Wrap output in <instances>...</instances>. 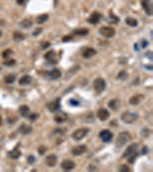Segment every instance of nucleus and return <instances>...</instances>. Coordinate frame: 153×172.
Returning a JSON list of instances; mask_svg holds the SVG:
<instances>
[{
	"instance_id": "obj_1",
	"label": "nucleus",
	"mask_w": 153,
	"mask_h": 172,
	"mask_svg": "<svg viewBox=\"0 0 153 172\" xmlns=\"http://www.w3.org/2000/svg\"><path fill=\"white\" fill-rule=\"evenodd\" d=\"M132 136L130 133L128 132H122L119 134L118 137L116 140V146L118 148H120L131 141Z\"/></svg>"
},
{
	"instance_id": "obj_2",
	"label": "nucleus",
	"mask_w": 153,
	"mask_h": 172,
	"mask_svg": "<svg viewBox=\"0 0 153 172\" xmlns=\"http://www.w3.org/2000/svg\"><path fill=\"white\" fill-rule=\"evenodd\" d=\"M139 115L136 113L126 111L121 115V120L126 124H132L138 119Z\"/></svg>"
},
{
	"instance_id": "obj_3",
	"label": "nucleus",
	"mask_w": 153,
	"mask_h": 172,
	"mask_svg": "<svg viewBox=\"0 0 153 172\" xmlns=\"http://www.w3.org/2000/svg\"><path fill=\"white\" fill-rule=\"evenodd\" d=\"M90 132V129L88 128H80V129L75 130L71 134V138L75 141H81Z\"/></svg>"
},
{
	"instance_id": "obj_4",
	"label": "nucleus",
	"mask_w": 153,
	"mask_h": 172,
	"mask_svg": "<svg viewBox=\"0 0 153 172\" xmlns=\"http://www.w3.org/2000/svg\"><path fill=\"white\" fill-rule=\"evenodd\" d=\"M107 87L105 80L101 77L96 78L94 82V89L97 94H102Z\"/></svg>"
},
{
	"instance_id": "obj_5",
	"label": "nucleus",
	"mask_w": 153,
	"mask_h": 172,
	"mask_svg": "<svg viewBox=\"0 0 153 172\" xmlns=\"http://www.w3.org/2000/svg\"><path fill=\"white\" fill-rule=\"evenodd\" d=\"M99 33L101 35H103V37L107 38H113L116 34V30L113 28V27L109 26H103L101 27L100 30H99Z\"/></svg>"
},
{
	"instance_id": "obj_6",
	"label": "nucleus",
	"mask_w": 153,
	"mask_h": 172,
	"mask_svg": "<svg viewBox=\"0 0 153 172\" xmlns=\"http://www.w3.org/2000/svg\"><path fill=\"white\" fill-rule=\"evenodd\" d=\"M47 108L51 113H55L61 109V98L57 97L55 100L48 102Z\"/></svg>"
},
{
	"instance_id": "obj_7",
	"label": "nucleus",
	"mask_w": 153,
	"mask_h": 172,
	"mask_svg": "<svg viewBox=\"0 0 153 172\" xmlns=\"http://www.w3.org/2000/svg\"><path fill=\"white\" fill-rule=\"evenodd\" d=\"M99 136L100 138V139L105 143H109L112 141L113 138V134L108 129H103L100 131L99 133Z\"/></svg>"
},
{
	"instance_id": "obj_8",
	"label": "nucleus",
	"mask_w": 153,
	"mask_h": 172,
	"mask_svg": "<svg viewBox=\"0 0 153 172\" xmlns=\"http://www.w3.org/2000/svg\"><path fill=\"white\" fill-rule=\"evenodd\" d=\"M138 147H139V145H138L137 143H133L132 145L128 146L126 151H125V152L123 153V155H122V158H128L131 155L136 154L137 152Z\"/></svg>"
},
{
	"instance_id": "obj_9",
	"label": "nucleus",
	"mask_w": 153,
	"mask_h": 172,
	"mask_svg": "<svg viewBox=\"0 0 153 172\" xmlns=\"http://www.w3.org/2000/svg\"><path fill=\"white\" fill-rule=\"evenodd\" d=\"M68 119V115L66 113L63 111H61V110H57L56 114H55V117H54V119L57 123H63V122H66Z\"/></svg>"
},
{
	"instance_id": "obj_10",
	"label": "nucleus",
	"mask_w": 153,
	"mask_h": 172,
	"mask_svg": "<svg viewBox=\"0 0 153 172\" xmlns=\"http://www.w3.org/2000/svg\"><path fill=\"white\" fill-rule=\"evenodd\" d=\"M61 166L64 171H68L73 170V169L75 168L76 164H75L72 160L66 159V160H64V161L61 162Z\"/></svg>"
},
{
	"instance_id": "obj_11",
	"label": "nucleus",
	"mask_w": 153,
	"mask_h": 172,
	"mask_svg": "<svg viewBox=\"0 0 153 172\" xmlns=\"http://www.w3.org/2000/svg\"><path fill=\"white\" fill-rule=\"evenodd\" d=\"M141 4L145 13L149 16H152V4L151 0H142Z\"/></svg>"
},
{
	"instance_id": "obj_12",
	"label": "nucleus",
	"mask_w": 153,
	"mask_h": 172,
	"mask_svg": "<svg viewBox=\"0 0 153 172\" xmlns=\"http://www.w3.org/2000/svg\"><path fill=\"white\" fill-rule=\"evenodd\" d=\"M87 148L85 145H80L74 147L71 150V153L74 156H79V155L84 154L87 152Z\"/></svg>"
},
{
	"instance_id": "obj_13",
	"label": "nucleus",
	"mask_w": 153,
	"mask_h": 172,
	"mask_svg": "<svg viewBox=\"0 0 153 172\" xmlns=\"http://www.w3.org/2000/svg\"><path fill=\"white\" fill-rule=\"evenodd\" d=\"M110 113L105 108H100L98 109V111L96 113V116L100 121H106L109 119Z\"/></svg>"
},
{
	"instance_id": "obj_14",
	"label": "nucleus",
	"mask_w": 153,
	"mask_h": 172,
	"mask_svg": "<svg viewBox=\"0 0 153 172\" xmlns=\"http://www.w3.org/2000/svg\"><path fill=\"white\" fill-rule=\"evenodd\" d=\"M101 17H102V15L98 12L95 11L90 15V17L88 18L87 22L91 25H96L100 21Z\"/></svg>"
},
{
	"instance_id": "obj_15",
	"label": "nucleus",
	"mask_w": 153,
	"mask_h": 172,
	"mask_svg": "<svg viewBox=\"0 0 153 172\" xmlns=\"http://www.w3.org/2000/svg\"><path fill=\"white\" fill-rule=\"evenodd\" d=\"M57 157L54 154L48 155L45 158V164L49 168H53L57 164Z\"/></svg>"
},
{
	"instance_id": "obj_16",
	"label": "nucleus",
	"mask_w": 153,
	"mask_h": 172,
	"mask_svg": "<svg viewBox=\"0 0 153 172\" xmlns=\"http://www.w3.org/2000/svg\"><path fill=\"white\" fill-rule=\"evenodd\" d=\"M144 99L145 96L143 94H136L129 99V103L133 106H137L144 100Z\"/></svg>"
},
{
	"instance_id": "obj_17",
	"label": "nucleus",
	"mask_w": 153,
	"mask_h": 172,
	"mask_svg": "<svg viewBox=\"0 0 153 172\" xmlns=\"http://www.w3.org/2000/svg\"><path fill=\"white\" fill-rule=\"evenodd\" d=\"M56 52L54 50H51L50 51H48L44 55V58L47 60L48 62L52 63V64H55L57 63V59H56Z\"/></svg>"
},
{
	"instance_id": "obj_18",
	"label": "nucleus",
	"mask_w": 153,
	"mask_h": 172,
	"mask_svg": "<svg viewBox=\"0 0 153 172\" xmlns=\"http://www.w3.org/2000/svg\"><path fill=\"white\" fill-rule=\"evenodd\" d=\"M48 77L52 80V81H56L57 79H59L61 76V72L58 69H53L52 70H51L48 73Z\"/></svg>"
},
{
	"instance_id": "obj_19",
	"label": "nucleus",
	"mask_w": 153,
	"mask_h": 172,
	"mask_svg": "<svg viewBox=\"0 0 153 172\" xmlns=\"http://www.w3.org/2000/svg\"><path fill=\"white\" fill-rule=\"evenodd\" d=\"M96 54H97V51H96L94 48H87L83 51V57L86 59H88L92 57H94V55H96Z\"/></svg>"
},
{
	"instance_id": "obj_20",
	"label": "nucleus",
	"mask_w": 153,
	"mask_h": 172,
	"mask_svg": "<svg viewBox=\"0 0 153 172\" xmlns=\"http://www.w3.org/2000/svg\"><path fill=\"white\" fill-rule=\"evenodd\" d=\"M18 131L22 135H29L32 132V127L26 124H22L18 128Z\"/></svg>"
},
{
	"instance_id": "obj_21",
	"label": "nucleus",
	"mask_w": 153,
	"mask_h": 172,
	"mask_svg": "<svg viewBox=\"0 0 153 172\" xmlns=\"http://www.w3.org/2000/svg\"><path fill=\"white\" fill-rule=\"evenodd\" d=\"M21 155H22V152L19 150V147H18V146H16L14 149L9 152V156L12 159L19 158Z\"/></svg>"
},
{
	"instance_id": "obj_22",
	"label": "nucleus",
	"mask_w": 153,
	"mask_h": 172,
	"mask_svg": "<svg viewBox=\"0 0 153 172\" xmlns=\"http://www.w3.org/2000/svg\"><path fill=\"white\" fill-rule=\"evenodd\" d=\"M32 81V77L29 75H25V76H22L20 80L18 81V83L21 86H27L30 84Z\"/></svg>"
},
{
	"instance_id": "obj_23",
	"label": "nucleus",
	"mask_w": 153,
	"mask_h": 172,
	"mask_svg": "<svg viewBox=\"0 0 153 172\" xmlns=\"http://www.w3.org/2000/svg\"><path fill=\"white\" fill-rule=\"evenodd\" d=\"M120 106V101L118 99H113L108 102V106L112 110H117Z\"/></svg>"
},
{
	"instance_id": "obj_24",
	"label": "nucleus",
	"mask_w": 153,
	"mask_h": 172,
	"mask_svg": "<svg viewBox=\"0 0 153 172\" xmlns=\"http://www.w3.org/2000/svg\"><path fill=\"white\" fill-rule=\"evenodd\" d=\"M18 112H19L20 115H22V117H27L29 115V112H30V108L26 105H22L19 107Z\"/></svg>"
},
{
	"instance_id": "obj_25",
	"label": "nucleus",
	"mask_w": 153,
	"mask_h": 172,
	"mask_svg": "<svg viewBox=\"0 0 153 172\" xmlns=\"http://www.w3.org/2000/svg\"><path fill=\"white\" fill-rule=\"evenodd\" d=\"M125 22H126V24L128 26L132 27V28H135V27L138 26V24H139L137 20L133 17L126 18V20H125Z\"/></svg>"
},
{
	"instance_id": "obj_26",
	"label": "nucleus",
	"mask_w": 153,
	"mask_h": 172,
	"mask_svg": "<svg viewBox=\"0 0 153 172\" xmlns=\"http://www.w3.org/2000/svg\"><path fill=\"white\" fill-rule=\"evenodd\" d=\"M73 34L75 35H78V36H86L89 34V29L86 28L75 29L73 31Z\"/></svg>"
},
{
	"instance_id": "obj_27",
	"label": "nucleus",
	"mask_w": 153,
	"mask_h": 172,
	"mask_svg": "<svg viewBox=\"0 0 153 172\" xmlns=\"http://www.w3.org/2000/svg\"><path fill=\"white\" fill-rule=\"evenodd\" d=\"M20 26L23 28V29H29L32 26V22L31 20L29 18H25L20 22Z\"/></svg>"
},
{
	"instance_id": "obj_28",
	"label": "nucleus",
	"mask_w": 153,
	"mask_h": 172,
	"mask_svg": "<svg viewBox=\"0 0 153 172\" xmlns=\"http://www.w3.org/2000/svg\"><path fill=\"white\" fill-rule=\"evenodd\" d=\"M15 80H16V76L13 74H8V75H6V76H5L4 78V81L6 83H8V84L13 83L15 81Z\"/></svg>"
},
{
	"instance_id": "obj_29",
	"label": "nucleus",
	"mask_w": 153,
	"mask_h": 172,
	"mask_svg": "<svg viewBox=\"0 0 153 172\" xmlns=\"http://www.w3.org/2000/svg\"><path fill=\"white\" fill-rule=\"evenodd\" d=\"M13 39L17 42H22L25 39V35L19 31H15L13 34Z\"/></svg>"
},
{
	"instance_id": "obj_30",
	"label": "nucleus",
	"mask_w": 153,
	"mask_h": 172,
	"mask_svg": "<svg viewBox=\"0 0 153 172\" xmlns=\"http://www.w3.org/2000/svg\"><path fill=\"white\" fill-rule=\"evenodd\" d=\"M48 14H42V15L38 16L36 18V22L38 24H43L44 22H45L46 21H48Z\"/></svg>"
},
{
	"instance_id": "obj_31",
	"label": "nucleus",
	"mask_w": 153,
	"mask_h": 172,
	"mask_svg": "<svg viewBox=\"0 0 153 172\" xmlns=\"http://www.w3.org/2000/svg\"><path fill=\"white\" fill-rule=\"evenodd\" d=\"M120 21V18H119L117 16H116L115 15H113V13L109 14V23H113V24H116L117 22H119Z\"/></svg>"
},
{
	"instance_id": "obj_32",
	"label": "nucleus",
	"mask_w": 153,
	"mask_h": 172,
	"mask_svg": "<svg viewBox=\"0 0 153 172\" xmlns=\"http://www.w3.org/2000/svg\"><path fill=\"white\" fill-rule=\"evenodd\" d=\"M128 74H127L126 71H125V70H122V71H120V73L118 74V76H117V77H118L120 80H121V81H125L126 79L128 78Z\"/></svg>"
},
{
	"instance_id": "obj_33",
	"label": "nucleus",
	"mask_w": 153,
	"mask_h": 172,
	"mask_svg": "<svg viewBox=\"0 0 153 172\" xmlns=\"http://www.w3.org/2000/svg\"><path fill=\"white\" fill-rule=\"evenodd\" d=\"M13 54V51L11 50V49H6V50H5L3 52H2V57L3 58H8L9 56H11Z\"/></svg>"
},
{
	"instance_id": "obj_34",
	"label": "nucleus",
	"mask_w": 153,
	"mask_h": 172,
	"mask_svg": "<svg viewBox=\"0 0 153 172\" xmlns=\"http://www.w3.org/2000/svg\"><path fill=\"white\" fill-rule=\"evenodd\" d=\"M138 156H139V152H136V154H134V155H131L130 157L128 158H127V161H128V162H129V164H133L134 162L136 161Z\"/></svg>"
},
{
	"instance_id": "obj_35",
	"label": "nucleus",
	"mask_w": 153,
	"mask_h": 172,
	"mask_svg": "<svg viewBox=\"0 0 153 172\" xmlns=\"http://www.w3.org/2000/svg\"><path fill=\"white\" fill-rule=\"evenodd\" d=\"M16 63V61L14 60V59H10L9 61H4L3 62V65L7 66V67H12V66H14Z\"/></svg>"
},
{
	"instance_id": "obj_36",
	"label": "nucleus",
	"mask_w": 153,
	"mask_h": 172,
	"mask_svg": "<svg viewBox=\"0 0 153 172\" xmlns=\"http://www.w3.org/2000/svg\"><path fill=\"white\" fill-rule=\"evenodd\" d=\"M69 103L72 106H80V102L74 98H70L69 100Z\"/></svg>"
},
{
	"instance_id": "obj_37",
	"label": "nucleus",
	"mask_w": 153,
	"mask_h": 172,
	"mask_svg": "<svg viewBox=\"0 0 153 172\" xmlns=\"http://www.w3.org/2000/svg\"><path fill=\"white\" fill-rule=\"evenodd\" d=\"M119 171L120 172H129L130 171V168L126 164H122V165L119 168Z\"/></svg>"
},
{
	"instance_id": "obj_38",
	"label": "nucleus",
	"mask_w": 153,
	"mask_h": 172,
	"mask_svg": "<svg viewBox=\"0 0 153 172\" xmlns=\"http://www.w3.org/2000/svg\"><path fill=\"white\" fill-rule=\"evenodd\" d=\"M46 151H47V147L44 145H41L39 146V148H38V152L39 153V155H43L44 153L46 152Z\"/></svg>"
},
{
	"instance_id": "obj_39",
	"label": "nucleus",
	"mask_w": 153,
	"mask_h": 172,
	"mask_svg": "<svg viewBox=\"0 0 153 172\" xmlns=\"http://www.w3.org/2000/svg\"><path fill=\"white\" fill-rule=\"evenodd\" d=\"M29 116V119L31 120V121H35L38 119V118L39 117V114L38 113H31L30 115H28Z\"/></svg>"
},
{
	"instance_id": "obj_40",
	"label": "nucleus",
	"mask_w": 153,
	"mask_h": 172,
	"mask_svg": "<svg viewBox=\"0 0 153 172\" xmlns=\"http://www.w3.org/2000/svg\"><path fill=\"white\" fill-rule=\"evenodd\" d=\"M141 134H142V136H143V137H145V138H146V137H148L149 135H150V131L147 129V128H145V129H142Z\"/></svg>"
},
{
	"instance_id": "obj_41",
	"label": "nucleus",
	"mask_w": 153,
	"mask_h": 172,
	"mask_svg": "<svg viewBox=\"0 0 153 172\" xmlns=\"http://www.w3.org/2000/svg\"><path fill=\"white\" fill-rule=\"evenodd\" d=\"M42 31H43L42 28H38V29H35V31H34V32L32 33V35L34 37H37L42 32Z\"/></svg>"
},
{
	"instance_id": "obj_42",
	"label": "nucleus",
	"mask_w": 153,
	"mask_h": 172,
	"mask_svg": "<svg viewBox=\"0 0 153 172\" xmlns=\"http://www.w3.org/2000/svg\"><path fill=\"white\" fill-rule=\"evenodd\" d=\"M27 161H28V162H29V164H34L35 161H36V158H35V157L34 155H30L29 157H28V158H27Z\"/></svg>"
},
{
	"instance_id": "obj_43",
	"label": "nucleus",
	"mask_w": 153,
	"mask_h": 172,
	"mask_svg": "<svg viewBox=\"0 0 153 172\" xmlns=\"http://www.w3.org/2000/svg\"><path fill=\"white\" fill-rule=\"evenodd\" d=\"M72 39H73V37L71 36V35H66V36H64V37L62 38V42H70V41H71Z\"/></svg>"
},
{
	"instance_id": "obj_44",
	"label": "nucleus",
	"mask_w": 153,
	"mask_h": 172,
	"mask_svg": "<svg viewBox=\"0 0 153 172\" xmlns=\"http://www.w3.org/2000/svg\"><path fill=\"white\" fill-rule=\"evenodd\" d=\"M149 148H148L146 145L143 146V148H142V155H147V154L149 153Z\"/></svg>"
},
{
	"instance_id": "obj_45",
	"label": "nucleus",
	"mask_w": 153,
	"mask_h": 172,
	"mask_svg": "<svg viewBox=\"0 0 153 172\" xmlns=\"http://www.w3.org/2000/svg\"><path fill=\"white\" fill-rule=\"evenodd\" d=\"M41 45H42L43 49H46V48H48L51 44L48 42H42V43H41Z\"/></svg>"
},
{
	"instance_id": "obj_46",
	"label": "nucleus",
	"mask_w": 153,
	"mask_h": 172,
	"mask_svg": "<svg viewBox=\"0 0 153 172\" xmlns=\"http://www.w3.org/2000/svg\"><path fill=\"white\" fill-rule=\"evenodd\" d=\"M149 45V42L146 40H143L142 42V48H145L147 46Z\"/></svg>"
},
{
	"instance_id": "obj_47",
	"label": "nucleus",
	"mask_w": 153,
	"mask_h": 172,
	"mask_svg": "<svg viewBox=\"0 0 153 172\" xmlns=\"http://www.w3.org/2000/svg\"><path fill=\"white\" fill-rule=\"evenodd\" d=\"M146 56L149 59H150L151 61H152V51H148L146 53Z\"/></svg>"
},
{
	"instance_id": "obj_48",
	"label": "nucleus",
	"mask_w": 153,
	"mask_h": 172,
	"mask_svg": "<svg viewBox=\"0 0 153 172\" xmlns=\"http://www.w3.org/2000/svg\"><path fill=\"white\" fill-rule=\"evenodd\" d=\"M16 2H17V3L18 5H23L24 4V2H25V0H16Z\"/></svg>"
},
{
	"instance_id": "obj_49",
	"label": "nucleus",
	"mask_w": 153,
	"mask_h": 172,
	"mask_svg": "<svg viewBox=\"0 0 153 172\" xmlns=\"http://www.w3.org/2000/svg\"><path fill=\"white\" fill-rule=\"evenodd\" d=\"M134 47H135V50L136 51H139V47H136V44H135V45H134Z\"/></svg>"
},
{
	"instance_id": "obj_50",
	"label": "nucleus",
	"mask_w": 153,
	"mask_h": 172,
	"mask_svg": "<svg viewBox=\"0 0 153 172\" xmlns=\"http://www.w3.org/2000/svg\"><path fill=\"white\" fill-rule=\"evenodd\" d=\"M2 31H0V38H1V36H2Z\"/></svg>"
},
{
	"instance_id": "obj_51",
	"label": "nucleus",
	"mask_w": 153,
	"mask_h": 172,
	"mask_svg": "<svg viewBox=\"0 0 153 172\" xmlns=\"http://www.w3.org/2000/svg\"><path fill=\"white\" fill-rule=\"evenodd\" d=\"M1 122H2V118L0 116V125H1Z\"/></svg>"
}]
</instances>
